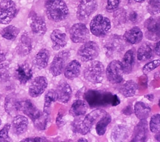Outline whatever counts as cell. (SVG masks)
<instances>
[{
  "label": "cell",
  "instance_id": "1",
  "mask_svg": "<svg viewBox=\"0 0 160 142\" xmlns=\"http://www.w3.org/2000/svg\"><path fill=\"white\" fill-rule=\"evenodd\" d=\"M84 98L91 108L117 106L121 103L117 95L95 89L87 90L85 93Z\"/></svg>",
  "mask_w": 160,
  "mask_h": 142
},
{
  "label": "cell",
  "instance_id": "2",
  "mask_svg": "<svg viewBox=\"0 0 160 142\" xmlns=\"http://www.w3.org/2000/svg\"><path fill=\"white\" fill-rule=\"evenodd\" d=\"M45 8L48 18L56 23L65 20L69 15V10L63 0H46Z\"/></svg>",
  "mask_w": 160,
  "mask_h": 142
},
{
  "label": "cell",
  "instance_id": "3",
  "mask_svg": "<svg viewBox=\"0 0 160 142\" xmlns=\"http://www.w3.org/2000/svg\"><path fill=\"white\" fill-rule=\"evenodd\" d=\"M107 113L102 109H95L88 113L83 118L76 120L72 124L73 131L82 135L88 133L96 123Z\"/></svg>",
  "mask_w": 160,
  "mask_h": 142
},
{
  "label": "cell",
  "instance_id": "4",
  "mask_svg": "<svg viewBox=\"0 0 160 142\" xmlns=\"http://www.w3.org/2000/svg\"><path fill=\"white\" fill-rule=\"evenodd\" d=\"M84 77L86 81L92 84L102 82L104 77L103 64L100 61L92 60L85 69Z\"/></svg>",
  "mask_w": 160,
  "mask_h": 142
},
{
  "label": "cell",
  "instance_id": "5",
  "mask_svg": "<svg viewBox=\"0 0 160 142\" xmlns=\"http://www.w3.org/2000/svg\"><path fill=\"white\" fill-rule=\"evenodd\" d=\"M111 29L110 20L102 15H97L90 23V30L93 35L98 37H104Z\"/></svg>",
  "mask_w": 160,
  "mask_h": 142
},
{
  "label": "cell",
  "instance_id": "6",
  "mask_svg": "<svg viewBox=\"0 0 160 142\" xmlns=\"http://www.w3.org/2000/svg\"><path fill=\"white\" fill-rule=\"evenodd\" d=\"M100 53L99 45L94 41H87L78 51L79 59L83 62H89L96 59Z\"/></svg>",
  "mask_w": 160,
  "mask_h": 142
},
{
  "label": "cell",
  "instance_id": "7",
  "mask_svg": "<svg viewBox=\"0 0 160 142\" xmlns=\"http://www.w3.org/2000/svg\"><path fill=\"white\" fill-rule=\"evenodd\" d=\"M17 14V7L12 0H2L0 2V24H8Z\"/></svg>",
  "mask_w": 160,
  "mask_h": 142
},
{
  "label": "cell",
  "instance_id": "8",
  "mask_svg": "<svg viewBox=\"0 0 160 142\" xmlns=\"http://www.w3.org/2000/svg\"><path fill=\"white\" fill-rule=\"evenodd\" d=\"M124 70L121 62L112 60L106 68V75L108 81L112 84H118L123 81Z\"/></svg>",
  "mask_w": 160,
  "mask_h": 142
},
{
  "label": "cell",
  "instance_id": "9",
  "mask_svg": "<svg viewBox=\"0 0 160 142\" xmlns=\"http://www.w3.org/2000/svg\"><path fill=\"white\" fill-rule=\"evenodd\" d=\"M145 35L148 39L156 41L160 39V17H151L144 23Z\"/></svg>",
  "mask_w": 160,
  "mask_h": 142
},
{
  "label": "cell",
  "instance_id": "10",
  "mask_svg": "<svg viewBox=\"0 0 160 142\" xmlns=\"http://www.w3.org/2000/svg\"><path fill=\"white\" fill-rule=\"evenodd\" d=\"M96 0H82L76 12V16L80 21L87 20L98 9Z\"/></svg>",
  "mask_w": 160,
  "mask_h": 142
},
{
  "label": "cell",
  "instance_id": "11",
  "mask_svg": "<svg viewBox=\"0 0 160 142\" xmlns=\"http://www.w3.org/2000/svg\"><path fill=\"white\" fill-rule=\"evenodd\" d=\"M69 57V51L67 50L61 51L55 56L49 68L50 72L53 76H57L62 73Z\"/></svg>",
  "mask_w": 160,
  "mask_h": 142
},
{
  "label": "cell",
  "instance_id": "12",
  "mask_svg": "<svg viewBox=\"0 0 160 142\" xmlns=\"http://www.w3.org/2000/svg\"><path fill=\"white\" fill-rule=\"evenodd\" d=\"M70 38L74 43H84L90 38V32L86 25L82 23L73 24L69 31Z\"/></svg>",
  "mask_w": 160,
  "mask_h": 142
},
{
  "label": "cell",
  "instance_id": "13",
  "mask_svg": "<svg viewBox=\"0 0 160 142\" xmlns=\"http://www.w3.org/2000/svg\"><path fill=\"white\" fill-rule=\"evenodd\" d=\"M48 85V81L45 76H38L35 77L30 85L29 95L33 98L41 96L45 92Z\"/></svg>",
  "mask_w": 160,
  "mask_h": 142
},
{
  "label": "cell",
  "instance_id": "14",
  "mask_svg": "<svg viewBox=\"0 0 160 142\" xmlns=\"http://www.w3.org/2000/svg\"><path fill=\"white\" fill-rule=\"evenodd\" d=\"M16 79L21 84H25L30 81L33 76L32 66L27 62H24L19 65L15 71Z\"/></svg>",
  "mask_w": 160,
  "mask_h": 142
},
{
  "label": "cell",
  "instance_id": "15",
  "mask_svg": "<svg viewBox=\"0 0 160 142\" xmlns=\"http://www.w3.org/2000/svg\"><path fill=\"white\" fill-rule=\"evenodd\" d=\"M50 38L52 43V48L55 51L60 50L68 44L66 34L60 30L56 29L53 30L50 35Z\"/></svg>",
  "mask_w": 160,
  "mask_h": 142
},
{
  "label": "cell",
  "instance_id": "16",
  "mask_svg": "<svg viewBox=\"0 0 160 142\" xmlns=\"http://www.w3.org/2000/svg\"><path fill=\"white\" fill-rule=\"evenodd\" d=\"M148 125L146 119L142 120L133 131L131 141H144L148 137Z\"/></svg>",
  "mask_w": 160,
  "mask_h": 142
},
{
  "label": "cell",
  "instance_id": "17",
  "mask_svg": "<svg viewBox=\"0 0 160 142\" xmlns=\"http://www.w3.org/2000/svg\"><path fill=\"white\" fill-rule=\"evenodd\" d=\"M57 93L58 96V100L65 104L68 103L71 98L72 91L70 85L65 81L60 82L57 88Z\"/></svg>",
  "mask_w": 160,
  "mask_h": 142
},
{
  "label": "cell",
  "instance_id": "18",
  "mask_svg": "<svg viewBox=\"0 0 160 142\" xmlns=\"http://www.w3.org/2000/svg\"><path fill=\"white\" fill-rule=\"evenodd\" d=\"M136 51L135 48H132L125 53L121 64L122 65L124 73L129 74L133 70L135 63Z\"/></svg>",
  "mask_w": 160,
  "mask_h": 142
},
{
  "label": "cell",
  "instance_id": "19",
  "mask_svg": "<svg viewBox=\"0 0 160 142\" xmlns=\"http://www.w3.org/2000/svg\"><path fill=\"white\" fill-rule=\"evenodd\" d=\"M32 48V43L30 37L27 33L23 34L17 46V52L21 56H26L28 55Z\"/></svg>",
  "mask_w": 160,
  "mask_h": 142
},
{
  "label": "cell",
  "instance_id": "20",
  "mask_svg": "<svg viewBox=\"0 0 160 142\" xmlns=\"http://www.w3.org/2000/svg\"><path fill=\"white\" fill-rule=\"evenodd\" d=\"M50 57L49 51L46 48H42L38 51L33 59V64L38 70L46 68L49 63Z\"/></svg>",
  "mask_w": 160,
  "mask_h": 142
},
{
  "label": "cell",
  "instance_id": "21",
  "mask_svg": "<svg viewBox=\"0 0 160 142\" xmlns=\"http://www.w3.org/2000/svg\"><path fill=\"white\" fill-rule=\"evenodd\" d=\"M19 111H21L24 114L27 115L32 120L35 119L38 114L41 113V111L30 100H26L20 102Z\"/></svg>",
  "mask_w": 160,
  "mask_h": 142
},
{
  "label": "cell",
  "instance_id": "22",
  "mask_svg": "<svg viewBox=\"0 0 160 142\" xmlns=\"http://www.w3.org/2000/svg\"><path fill=\"white\" fill-rule=\"evenodd\" d=\"M81 64L76 60L71 61L68 65H66L63 73L65 78L69 80L74 79L78 77L81 72Z\"/></svg>",
  "mask_w": 160,
  "mask_h": 142
},
{
  "label": "cell",
  "instance_id": "23",
  "mask_svg": "<svg viewBox=\"0 0 160 142\" xmlns=\"http://www.w3.org/2000/svg\"><path fill=\"white\" fill-rule=\"evenodd\" d=\"M13 129L17 134L24 133L28 127V120L24 116L16 115L12 121Z\"/></svg>",
  "mask_w": 160,
  "mask_h": 142
},
{
  "label": "cell",
  "instance_id": "24",
  "mask_svg": "<svg viewBox=\"0 0 160 142\" xmlns=\"http://www.w3.org/2000/svg\"><path fill=\"white\" fill-rule=\"evenodd\" d=\"M124 37L128 43L131 45H137L142 41L143 32L139 27H134L125 33Z\"/></svg>",
  "mask_w": 160,
  "mask_h": 142
},
{
  "label": "cell",
  "instance_id": "25",
  "mask_svg": "<svg viewBox=\"0 0 160 142\" xmlns=\"http://www.w3.org/2000/svg\"><path fill=\"white\" fill-rule=\"evenodd\" d=\"M19 103L16 97L14 95H10L7 97L5 101V109L6 112L11 116H16L19 111Z\"/></svg>",
  "mask_w": 160,
  "mask_h": 142
},
{
  "label": "cell",
  "instance_id": "26",
  "mask_svg": "<svg viewBox=\"0 0 160 142\" xmlns=\"http://www.w3.org/2000/svg\"><path fill=\"white\" fill-rule=\"evenodd\" d=\"M30 28L32 32L39 35L45 34L47 31V26L44 19L42 18L37 16H35L32 18Z\"/></svg>",
  "mask_w": 160,
  "mask_h": 142
},
{
  "label": "cell",
  "instance_id": "27",
  "mask_svg": "<svg viewBox=\"0 0 160 142\" xmlns=\"http://www.w3.org/2000/svg\"><path fill=\"white\" fill-rule=\"evenodd\" d=\"M88 110L87 103L82 100H75L71 107L69 113L74 117H79L85 115Z\"/></svg>",
  "mask_w": 160,
  "mask_h": 142
},
{
  "label": "cell",
  "instance_id": "28",
  "mask_svg": "<svg viewBox=\"0 0 160 142\" xmlns=\"http://www.w3.org/2000/svg\"><path fill=\"white\" fill-rule=\"evenodd\" d=\"M151 108L144 102H137L134 106V113L137 118L145 120L148 118L151 113Z\"/></svg>",
  "mask_w": 160,
  "mask_h": 142
},
{
  "label": "cell",
  "instance_id": "29",
  "mask_svg": "<svg viewBox=\"0 0 160 142\" xmlns=\"http://www.w3.org/2000/svg\"><path fill=\"white\" fill-rule=\"evenodd\" d=\"M154 55V51L151 45L144 43L140 46L137 51V59L139 61H146L151 59Z\"/></svg>",
  "mask_w": 160,
  "mask_h": 142
},
{
  "label": "cell",
  "instance_id": "30",
  "mask_svg": "<svg viewBox=\"0 0 160 142\" xmlns=\"http://www.w3.org/2000/svg\"><path fill=\"white\" fill-rule=\"evenodd\" d=\"M128 136L127 128L121 125H117L112 131V139L114 141H122L125 140Z\"/></svg>",
  "mask_w": 160,
  "mask_h": 142
},
{
  "label": "cell",
  "instance_id": "31",
  "mask_svg": "<svg viewBox=\"0 0 160 142\" xmlns=\"http://www.w3.org/2000/svg\"><path fill=\"white\" fill-rule=\"evenodd\" d=\"M137 85L132 80L126 82L120 89V92L125 97H132L135 95Z\"/></svg>",
  "mask_w": 160,
  "mask_h": 142
},
{
  "label": "cell",
  "instance_id": "32",
  "mask_svg": "<svg viewBox=\"0 0 160 142\" xmlns=\"http://www.w3.org/2000/svg\"><path fill=\"white\" fill-rule=\"evenodd\" d=\"M112 121L111 116L106 113L104 117H102L97 123H96V133L99 136H102L105 134L108 125Z\"/></svg>",
  "mask_w": 160,
  "mask_h": 142
},
{
  "label": "cell",
  "instance_id": "33",
  "mask_svg": "<svg viewBox=\"0 0 160 142\" xmlns=\"http://www.w3.org/2000/svg\"><path fill=\"white\" fill-rule=\"evenodd\" d=\"M19 29L14 25H9L4 28L1 32V35L5 39L14 41L19 34Z\"/></svg>",
  "mask_w": 160,
  "mask_h": 142
},
{
  "label": "cell",
  "instance_id": "34",
  "mask_svg": "<svg viewBox=\"0 0 160 142\" xmlns=\"http://www.w3.org/2000/svg\"><path fill=\"white\" fill-rule=\"evenodd\" d=\"M48 119V113L41 111L37 117L32 121L35 127L38 131H44L46 129Z\"/></svg>",
  "mask_w": 160,
  "mask_h": 142
},
{
  "label": "cell",
  "instance_id": "35",
  "mask_svg": "<svg viewBox=\"0 0 160 142\" xmlns=\"http://www.w3.org/2000/svg\"><path fill=\"white\" fill-rule=\"evenodd\" d=\"M58 100V96L56 90L51 89L47 92L44 97V112L48 113V111L51 108L52 103Z\"/></svg>",
  "mask_w": 160,
  "mask_h": 142
},
{
  "label": "cell",
  "instance_id": "36",
  "mask_svg": "<svg viewBox=\"0 0 160 142\" xmlns=\"http://www.w3.org/2000/svg\"><path fill=\"white\" fill-rule=\"evenodd\" d=\"M10 78L9 64L7 62L0 63V83L8 82Z\"/></svg>",
  "mask_w": 160,
  "mask_h": 142
},
{
  "label": "cell",
  "instance_id": "37",
  "mask_svg": "<svg viewBox=\"0 0 160 142\" xmlns=\"http://www.w3.org/2000/svg\"><path fill=\"white\" fill-rule=\"evenodd\" d=\"M149 127L152 133H157L160 132V114H155L151 117Z\"/></svg>",
  "mask_w": 160,
  "mask_h": 142
},
{
  "label": "cell",
  "instance_id": "38",
  "mask_svg": "<svg viewBox=\"0 0 160 142\" xmlns=\"http://www.w3.org/2000/svg\"><path fill=\"white\" fill-rule=\"evenodd\" d=\"M148 10L151 15H157L160 13V0H149Z\"/></svg>",
  "mask_w": 160,
  "mask_h": 142
},
{
  "label": "cell",
  "instance_id": "39",
  "mask_svg": "<svg viewBox=\"0 0 160 142\" xmlns=\"http://www.w3.org/2000/svg\"><path fill=\"white\" fill-rule=\"evenodd\" d=\"M160 66V60H154L149 63H147L143 67V72L145 74H148V73L154 70L156 68Z\"/></svg>",
  "mask_w": 160,
  "mask_h": 142
},
{
  "label": "cell",
  "instance_id": "40",
  "mask_svg": "<svg viewBox=\"0 0 160 142\" xmlns=\"http://www.w3.org/2000/svg\"><path fill=\"white\" fill-rule=\"evenodd\" d=\"M121 0H107L106 10L109 12H113L117 10L121 3Z\"/></svg>",
  "mask_w": 160,
  "mask_h": 142
},
{
  "label": "cell",
  "instance_id": "41",
  "mask_svg": "<svg viewBox=\"0 0 160 142\" xmlns=\"http://www.w3.org/2000/svg\"><path fill=\"white\" fill-rule=\"evenodd\" d=\"M10 124H7L2 128V130H0V139H7L8 138V132L10 129Z\"/></svg>",
  "mask_w": 160,
  "mask_h": 142
},
{
  "label": "cell",
  "instance_id": "42",
  "mask_svg": "<svg viewBox=\"0 0 160 142\" xmlns=\"http://www.w3.org/2000/svg\"><path fill=\"white\" fill-rule=\"evenodd\" d=\"M48 139L41 137H34V138H28L22 140V141H47Z\"/></svg>",
  "mask_w": 160,
  "mask_h": 142
},
{
  "label": "cell",
  "instance_id": "43",
  "mask_svg": "<svg viewBox=\"0 0 160 142\" xmlns=\"http://www.w3.org/2000/svg\"><path fill=\"white\" fill-rule=\"evenodd\" d=\"M6 59V53L2 50L0 45V63L4 62Z\"/></svg>",
  "mask_w": 160,
  "mask_h": 142
},
{
  "label": "cell",
  "instance_id": "44",
  "mask_svg": "<svg viewBox=\"0 0 160 142\" xmlns=\"http://www.w3.org/2000/svg\"><path fill=\"white\" fill-rule=\"evenodd\" d=\"M154 52L158 56L160 57V41L156 43L154 48Z\"/></svg>",
  "mask_w": 160,
  "mask_h": 142
},
{
  "label": "cell",
  "instance_id": "45",
  "mask_svg": "<svg viewBox=\"0 0 160 142\" xmlns=\"http://www.w3.org/2000/svg\"><path fill=\"white\" fill-rule=\"evenodd\" d=\"M155 138L158 141H160V132L156 133V134L155 136Z\"/></svg>",
  "mask_w": 160,
  "mask_h": 142
},
{
  "label": "cell",
  "instance_id": "46",
  "mask_svg": "<svg viewBox=\"0 0 160 142\" xmlns=\"http://www.w3.org/2000/svg\"><path fill=\"white\" fill-rule=\"evenodd\" d=\"M129 1H131V2H137V3H142L143 2H144L145 0H129Z\"/></svg>",
  "mask_w": 160,
  "mask_h": 142
},
{
  "label": "cell",
  "instance_id": "47",
  "mask_svg": "<svg viewBox=\"0 0 160 142\" xmlns=\"http://www.w3.org/2000/svg\"><path fill=\"white\" fill-rule=\"evenodd\" d=\"M88 141V140L87 139H85V138H81V139H79V140H78V141Z\"/></svg>",
  "mask_w": 160,
  "mask_h": 142
},
{
  "label": "cell",
  "instance_id": "48",
  "mask_svg": "<svg viewBox=\"0 0 160 142\" xmlns=\"http://www.w3.org/2000/svg\"><path fill=\"white\" fill-rule=\"evenodd\" d=\"M158 106L160 107V99H159V100L158 101Z\"/></svg>",
  "mask_w": 160,
  "mask_h": 142
},
{
  "label": "cell",
  "instance_id": "49",
  "mask_svg": "<svg viewBox=\"0 0 160 142\" xmlns=\"http://www.w3.org/2000/svg\"><path fill=\"white\" fill-rule=\"evenodd\" d=\"M1 124H2V120L0 119V126H1Z\"/></svg>",
  "mask_w": 160,
  "mask_h": 142
},
{
  "label": "cell",
  "instance_id": "50",
  "mask_svg": "<svg viewBox=\"0 0 160 142\" xmlns=\"http://www.w3.org/2000/svg\"><path fill=\"white\" fill-rule=\"evenodd\" d=\"M0 98H1V93H0Z\"/></svg>",
  "mask_w": 160,
  "mask_h": 142
}]
</instances>
